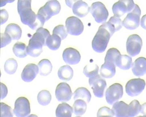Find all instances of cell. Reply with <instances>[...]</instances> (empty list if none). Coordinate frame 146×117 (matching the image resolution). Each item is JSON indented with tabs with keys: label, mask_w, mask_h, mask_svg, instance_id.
Wrapping results in <instances>:
<instances>
[{
	"label": "cell",
	"mask_w": 146,
	"mask_h": 117,
	"mask_svg": "<svg viewBox=\"0 0 146 117\" xmlns=\"http://www.w3.org/2000/svg\"><path fill=\"white\" fill-rule=\"evenodd\" d=\"M1 117H13L11 107L3 102H1Z\"/></svg>",
	"instance_id": "8d00e7d4"
},
{
	"label": "cell",
	"mask_w": 146,
	"mask_h": 117,
	"mask_svg": "<svg viewBox=\"0 0 146 117\" xmlns=\"http://www.w3.org/2000/svg\"><path fill=\"white\" fill-rule=\"evenodd\" d=\"M73 108L67 103L60 104L58 106L56 111V117H72Z\"/></svg>",
	"instance_id": "cb8c5ba5"
},
{
	"label": "cell",
	"mask_w": 146,
	"mask_h": 117,
	"mask_svg": "<svg viewBox=\"0 0 146 117\" xmlns=\"http://www.w3.org/2000/svg\"><path fill=\"white\" fill-rule=\"evenodd\" d=\"M141 113L146 116V102L141 105Z\"/></svg>",
	"instance_id": "b9f144b4"
},
{
	"label": "cell",
	"mask_w": 146,
	"mask_h": 117,
	"mask_svg": "<svg viewBox=\"0 0 146 117\" xmlns=\"http://www.w3.org/2000/svg\"><path fill=\"white\" fill-rule=\"evenodd\" d=\"M58 78L65 81H70L72 78L74 71L72 68L68 65H65L60 67L58 72Z\"/></svg>",
	"instance_id": "484cf974"
},
{
	"label": "cell",
	"mask_w": 146,
	"mask_h": 117,
	"mask_svg": "<svg viewBox=\"0 0 146 117\" xmlns=\"http://www.w3.org/2000/svg\"><path fill=\"white\" fill-rule=\"evenodd\" d=\"M75 1H65V3H66V5L68 7L72 8L73 4H74Z\"/></svg>",
	"instance_id": "7bdbcfd3"
},
{
	"label": "cell",
	"mask_w": 146,
	"mask_h": 117,
	"mask_svg": "<svg viewBox=\"0 0 146 117\" xmlns=\"http://www.w3.org/2000/svg\"><path fill=\"white\" fill-rule=\"evenodd\" d=\"M61 39L58 35L52 34L48 37L46 40V46L51 50H57L60 47Z\"/></svg>",
	"instance_id": "f1b7e54d"
},
{
	"label": "cell",
	"mask_w": 146,
	"mask_h": 117,
	"mask_svg": "<svg viewBox=\"0 0 146 117\" xmlns=\"http://www.w3.org/2000/svg\"><path fill=\"white\" fill-rule=\"evenodd\" d=\"M50 35L49 31L46 29L42 27L36 30L29 41L28 54L34 57L39 56L43 51V46H46V40Z\"/></svg>",
	"instance_id": "6da1fadb"
},
{
	"label": "cell",
	"mask_w": 146,
	"mask_h": 117,
	"mask_svg": "<svg viewBox=\"0 0 146 117\" xmlns=\"http://www.w3.org/2000/svg\"><path fill=\"white\" fill-rule=\"evenodd\" d=\"M137 117H146V116H138Z\"/></svg>",
	"instance_id": "f6af8a7d"
},
{
	"label": "cell",
	"mask_w": 146,
	"mask_h": 117,
	"mask_svg": "<svg viewBox=\"0 0 146 117\" xmlns=\"http://www.w3.org/2000/svg\"><path fill=\"white\" fill-rule=\"evenodd\" d=\"M143 46V41L141 37L133 34L128 37L126 42V50L130 56L135 57L141 52Z\"/></svg>",
	"instance_id": "30bf717a"
},
{
	"label": "cell",
	"mask_w": 146,
	"mask_h": 117,
	"mask_svg": "<svg viewBox=\"0 0 146 117\" xmlns=\"http://www.w3.org/2000/svg\"><path fill=\"white\" fill-rule=\"evenodd\" d=\"M135 4L133 1L125 0L119 1L115 3L112 6V11L114 16L120 17L125 13H129L133 10Z\"/></svg>",
	"instance_id": "7c38bea8"
},
{
	"label": "cell",
	"mask_w": 146,
	"mask_h": 117,
	"mask_svg": "<svg viewBox=\"0 0 146 117\" xmlns=\"http://www.w3.org/2000/svg\"><path fill=\"white\" fill-rule=\"evenodd\" d=\"M13 113L17 117H26L31 113L30 104L25 97H20L16 100Z\"/></svg>",
	"instance_id": "5bb4252c"
},
{
	"label": "cell",
	"mask_w": 146,
	"mask_h": 117,
	"mask_svg": "<svg viewBox=\"0 0 146 117\" xmlns=\"http://www.w3.org/2000/svg\"><path fill=\"white\" fill-rule=\"evenodd\" d=\"M9 18L8 12L5 9L1 10V25L5 23Z\"/></svg>",
	"instance_id": "f35d334b"
},
{
	"label": "cell",
	"mask_w": 146,
	"mask_h": 117,
	"mask_svg": "<svg viewBox=\"0 0 146 117\" xmlns=\"http://www.w3.org/2000/svg\"><path fill=\"white\" fill-rule=\"evenodd\" d=\"M141 23V27L144 29L146 30V14L142 17Z\"/></svg>",
	"instance_id": "60d3db41"
},
{
	"label": "cell",
	"mask_w": 146,
	"mask_h": 117,
	"mask_svg": "<svg viewBox=\"0 0 146 117\" xmlns=\"http://www.w3.org/2000/svg\"><path fill=\"white\" fill-rule=\"evenodd\" d=\"M132 58L128 55H120L118 57L116 61L115 65L122 70H127L132 66Z\"/></svg>",
	"instance_id": "7402d4cb"
},
{
	"label": "cell",
	"mask_w": 146,
	"mask_h": 117,
	"mask_svg": "<svg viewBox=\"0 0 146 117\" xmlns=\"http://www.w3.org/2000/svg\"><path fill=\"white\" fill-rule=\"evenodd\" d=\"M145 86V81L144 79L140 78L131 79L126 84V92L130 96H136L142 93Z\"/></svg>",
	"instance_id": "9c48e42d"
},
{
	"label": "cell",
	"mask_w": 146,
	"mask_h": 117,
	"mask_svg": "<svg viewBox=\"0 0 146 117\" xmlns=\"http://www.w3.org/2000/svg\"><path fill=\"white\" fill-rule=\"evenodd\" d=\"M114 112L107 106L100 108L97 113V117H114Z\"/></svg>",
	"instance_id": "d590c367"
},
{
	"label": "cell",
	"mask_w": 146,
	"mask_h": 117,
	"mask_svg": "<svg viewBox=\"0 0 146 117\" xmlns=\"http://www.w3.org/2000/svg\"><path fill=\"white\" fill-rule=\"evenodd\" d=\"M12 38L7 33H1V48H3L10 44Z\"/></svg>",
	"instance_id": "74e56055"
},
{
	"label": "cell",
	"mask_w": 146,
	"mask_h": 117,
	"mask_svg": "<svg viewBox=\"0 0 146 117\" xmlns=\"http://www.w3.org/2000/svg\"><path fill=\"white\" fill-rule=\"evenodd\" d=\"M103 25L112 35L116 31L121 29L123 26L122 21L120 18L114 16L111 17L108 22L103 24Z\"/></svg>",
	"instance_id": "ffe728a7"
},
{
	"label": "cell",
	"mask_w": 146,
	"mask_h": 117,
	"mask_svg": "<svg viewBox=\"0 0 146 117\" xmlns=\"http://www.w3.org/2000/svg\"><path fill=\"white\" fill-rule=\"evenodd\" d=\"M91 98V93L86 88L81 87L77 89L74 93V100L81 99L89 103Z\"/></svg>",
	"instance_id": "d4e9b609"
},
{
	"label": "cell",
	"mask_w": 146,
	"mask_h": 117,
	"mask_svg": "<svg viewBox=\"0 0 146 117\" xmlns=\"http://www.w3.org/2000/svg\"><path fill=\"white\" fill-rule=\"evenodd\" d=\"M141 105L138 100H134L128 104L124 102L118 101L112 106L116 117H134L141 112Z\"/></svg>",
	"instance_id": "7a4b0ae2"
},
{
	"label": "cell",
	"mask_w": 146,
	"mask_h": 117,
	"mask_svg": "<svg viewBox=\"0 0 146 117\" xmlns=\"http://www.w3.org/2000/svg\"><path fill=\"white\" fill-rule=\"evenodd\" d=\"M90 13L98 23H105L108 18V11L103 3L100 2L93 3L90 7Z\"/></svg>",
	"instance_id": "52a82bcc"
},
{
	"label": "cell",
	"mask_w": 146,
	"mask_h": 117,
	"mask_svg": "<svg viewBox=\"0 0 146 117\" xmlns=\"http://www.w3.org/2000/svg\"><path fill=\"white\" fill-rule=\"evenodd\" d=\"M38 72L39 68L37 65L34 64H27L21 74L22 80L26 82H31L36 77Z\"/></svg>",
	"instance_id": "e0dca14e"
},
{
	"label": "cell",
	"mask_w": 146,
	"mask_h": 117,
	"mask_svg": "<svg viewBox=\"0 0 146 117\" xmlns=\"http://www.w3.org/2000/svg\"><path fill=\"white\" fill-rule=\"evenodd\" d=\"M55 95L58 101H69L72 96V92L70 85L66 82H60L56 89Z\"/></svg>",
	"instance_id": "9a60e30c"
},
{
	"label": "cell",
	"mask_w": 146,
	"mask_h": 117,
	"mask_svg": "<svg viewBox=\"0 0 146 117\" xmlns=\"http://www.w3.org/2000/svg\"><path fill=\"white\" fill-rule=\"evenodd\" d=\"M37 98L38 102L40 105L46 106L49 104L51 100V95L49 91L43 90L38 93Z\"/></svg>",
	"instance_id": "4dcf8cb0"
},
{
	"label": "cell",
	"mask_w": 146,
	"mask_h": 117,
	"mask_svg": "<svg viewBox=\"0 0 146 117\" xmlns=\"http://www.w3.org/2000/svg\"><path fill=\"white\" fill-rule=\"evenodd\" d=\"M8 93V90L7 86L1 82V99L6 97Z\"/></svg>",
	"instance_id": "ab89813d"
},
{
	"label": "cell",
	"mask_w": 146,
	"mask_h": 117,
	"mask_svg": "<svg viewBox=\"0 0 146 117\" xmlns=\"http://www.w3.org/2000/svg\"><path fill=\"white\" fill-rule=\"evenodd\" d=\"M116 66L115 64L112 62H104L100 70L101 76L106 78L113 77L116 73Z\"/></svg>",
	"instance_id": "44dd1931"
},
{
	"label": "cell",
	"mask_w": 146,
	"mask_h": 117,
	"mask_svg": "<svg viewBox=\"0 0 146 117\" xmlns=\"http://www.w3.org/2000/svg\"><path fill=\"white\" fill-rule=\"evenodd\" d=\"M67 32L70 35L78 36L83 32L84 26L81 20L75 16H70L65 21Z\"/></svg>",
	"instance_id": "8fae6325"
},
{
	"label": "cell",
	"mask_w": 146,
	"mask_h": 117,
	"mask_svg": "<svg viewBox=\"0 0 146 117\" xmlns=\"http://www.w3.org/2000/svg\"><path fill=\"white\" fill-rule=\"evenodd\" d=\"M123 94L122 85L120 83H115L108 88L106 92V99L108 104H114L121 98Z\"/></svg>",
	"instance_id": "ba28073f"
},
{
	"label": "cell",
	"mask_w": 146,
	"mask_h": 117,
	"mask_svg": "<svg viewBox=\"0 0 146 117\" xmlns=\"http://www.w3.org/2000/svg\"><path fill=\"white\" fill-rule=\"evenodd\" d=\"M27 117H38L36 115H34V114H31L30 115V116H28Z\"/></svg>",
	"instance_id": "ee69618b"
},
{
	"label": "cell",
	"mask_w": 146,
	"mask_h": 117,
	"mask_svg": "<svg viewBox=\"0 0 146 117\" xmlns=\"http://www.w3.org/2000/svg\"><path fill=\"white\" fill-rule=\"evenodd\" d=\"M31 1H18V13L20 15L21 22L31 28L34 23L37 14L32 10Z\"/></svg>",
	"instance_id": "3957f363"
},
{
	"label": "cell",
	"mask_w": 146,
	"mask_h": 117,
	"mask_svg": "<svg viewBox=\"0 0 146 117\" xmlns=\"http://www.w3.org/2000/svg\"><path fill=\"white\" fill-rule=\"evenodd\" d=\"M121 54L119 51L116 48H111L108 51L105 57L104 62H112L115 64L118 57Z\"/></svg>",
	"instance_id": "836d02e7"
},
{
	"label": "cell",
	"mask_w": 146,
	"mask_h": 117,
	"mask_svg": "<svg viewBox=\"0 0 146 117\" xmlns=\"http://www.w3.org/2000/svg\"><path fill=\"white\" fill-rule=\"evenodd\" d=\"M53 34L58 35L61 38V40H63L68 36L66 27L63 25H59L55 27L53 30Z\"/></svg>",
	"instance_id": "e575fe53"
},
{
	"label": "cell",
	"mask_w": 146,
	"mask_h": 117,
	"mask_svg": "<svg viewBox=\"0 0 146 117\" xmlns=\"http://www.w3.org/2000/svg\"><path fill=\"white\" fill-rule=\"evenodd\" d=\"M132 71L135 76L141 77L146 74V58L140 57L133 63Z\"/></svg>",
	"instance_id": "d6986e66"
},
{
	"label": "cell",
	"mask_w": 146,
	"mask_h": 117,
	"mask_svg": "<svg viewBox=\"0 0 146 117\" xmlns=\"http://www.w3.org/2000/svg\"><path fill=\"white\" fill-rule=\"evenodd\" d=\"M63 58L66 64L75 65L79 63L81 59V55L79 52L76 49L68 48L63 51Z\"/></svg>",
	"instance_id": "2e32d148"
},
{
	"label": "cell",
	"mask_w": 146,
	"mask_h": 117,
	"mask_svg": "<svg viewBox=\"0 0 146 117\" xmlns=\"http://www.w3.org/2000/svg\"><path fill=\"white\" fill-rule=\"evenodd\" d=\"M87 104L86 102L82 100H77L73 104V111L74 114L78 116L83 115L86 112Z\"/></svg>",
	"instance_id": "f546056e"
},
{
	"label": "cell",
	"mask_w": 146,
	"mask_h": 117,
	"mask_svg": "<svg viewBox=\"0 0 146 117\" xmlns=\"http://www.w3.org/2000/svg\"><path fill=\"white\" fill-rule=\"evenodd\" d=\"M60 9L61 6L58 1L56 0L50 1L39 9L37 14L42 15L46 21L52 16L58 14Z\"/></svg>",
	"instance_id": "8992f818"
},
{
	"label": "cell",
	"mask_w": 146,
	"mask_h": 117,
	"mask_svg": "<svg viewBox=\"0 0 146 117\" xmlns=\"http://www.w3.org/2000/svg\"><path fill=\"white\" fill-rule=\"evenodd\" d=\"M89 84L96 97L99 98L103 97L107 83L106 80L103 78L101 76L98 74L94 77L90 78Z\"/></svg>",
	"instance_id": "4fadbf2b"
},
{
	"label": "cell",
	"mask_w": 146,
	"mask_h": 117,
	"mask_svg": "<svg viewBox=\"0 0 146 117\" xmlns=\"http://www.w3.org/2000/svg\"><path fill=\"white\" fill-rule=\"evenodd\" d=\"M99 68L97 64L87 65L84 68L83 73L86 77H94L98 74Z\"/></svg>",
	"instance_id": "d6a6232c"
},
{
	"label": "cell",
	"mask_w": 146,
	"mask_h": 117,
	"mask_svg": "<svg viewBox=\"0 0 146 117\" xmlns=\"http://www.w3.org/2000/svg\"><path fill=\"white\" fill-rule=\"evenodd\" d=\"M27 47L25 44L21 42H17L13 47V51L15 55L19 58H23L27 55Z\"/></svg>",
	"instance_id": "83f0119b"
},
{
	"label": "cell",
	"mask_w": 146,
	"mask_h": 117,
	"mask_svg": "<svg viewBox=\"0 0 146 117\" xmlns=\"http://www.w3.org/2000/svg\"><path fill=\"white\" fill-rule=\"evenodd\" d=\"M18 66L17 61L14 58H9L5 64V71L8 74H13L16 72Z\"/></svg>",
	"instance_id": "1f68e13d"
},
{
	"label": "cell",
	"mask_w": 146,
	"mask_h": 117,
	"mask_svg": "<svg viewBox=\"0 0 146 117\" xmlns=\"http://www.w3.org/2000/svg\"><path fill=\"white\" fill-rule=\"evenodd\" d=\"M141 13V9L139 6L136 5L133 10L127 13L123 21V26L127 29H136L140 25Z\"/></svg>",
	"instance_id": "5b68a950"
},
{
	"label": "cell",
	"mask_w": 146,
	"mask_h": 117,
	"mask_svg": "<svg viewBox=\"0 0 146 117\" xmlns=\"http://www.w3.org/2000/svg\"><path fill=\"white\" fill-rule=\"evenodd\" d=\"M39 72L42 76H46L50 73L52 69V66L50 60L48 59H43L38 63Z\"/></svg>",
	"instance_id": "4316f807"
},
{
	"label": "cell",
	"mask_w": 146,
	"mask_h": 117,
	"mask_svg": "<svg viewBox=\"0 0 146 117\" xmlns=\"http://www.w3.org/2000/svg\"><path fill=\"white\" fill-rule=\"evenodd\" d=\"M5 33L8 34L13 40H19L22 36V31L21 27L16 24H9L6 27Z\"/></svg>",
	"instance_id": "603a6c76"
},
{
	"label": "cell",
	"mask_w": 146,
	"mask_h": 117,
	"mask_svg": "<svg viewBox=\"0 0 146 117\" xmlns=\"http://www.w3.org/2000/svg\"><path fill=\"white\" fill-rule=\"evenodd\" d=\"M79 117V116H78V117Z\"/></svg>",
	"instance_id": "bcb514c9"
},
{
	"label": "cell",
	"mask_w": 146,
	"mask_h": 117,
	"mask_svg": "<svg viewBox=\"0 0 146 117\" xmlns=\"http://www.w3.org/2000/svg\"><path fill=\"white\" fill-rule=\"evenodd\" d=\"M72 9L73 13L80 18L85 17L90 11L88 5L82 1H75Z\"/></svg>",
	"instance_id": "ac0fdd59"
},
{
	"label": "cell",
	"mask_w": 146,
	"mask_h": 117,
	"mask_svg": "<svg viewBox=\"0 0 146 117\" xmlns=\"http://www.w3.org/2000/svg\"><path fill=\"white\" fill-rule=\"evenodd\" d=\"M112 35L102 25L99 28L98 30L92 40V47L96 52H104Z\"/></svg>",
	"instance_id": "277c9868"
}]
</instances>
